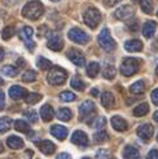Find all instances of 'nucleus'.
Returning <instances> with one entry per match:
<instances>
[{
  "label": "nucleus",
  "instance_id": "f257e3e1",
  "mask_svg": "<svg viewBox=\"0 0 158 159\" xmlns=\"http://www.w3.org/2000/svg\"><path fill=\"white\" fill-rule=\"evenodd\" d=\"M44 13V7L39 0H31L22 9V16L26 17L27 20L35 21L38 18H40Z\"/></svg>",
  "mask_w": 158,
  "mask_h": 159
},
{
  "label": "nucleus",
  "instance_id": "f03ea898",
  "mask_svg": "<svg viewBox=\"0 0 158 159\" xmlns=\"http://www.w3.org/2000/svg\"><path fill=\"white\" fill-rule=\"evenodd\" d=\"M66 78H67V73L61 69L58 66H54L49 70L48 76H47V80H48L49 84L52 85H61L66 82Z\"/></svg>",
  "mask_w": 158,
  "mask_h": 159
},
{
  "label": "nucleus",
  "instance_id": "7ed1b4c3",
  "mask_svg": "<svg viewBox=\"0 0 158 159\" xmlns=\"http://www.w3.org/2000/svg\"><path fill=\"white\" fill-rule=\"evenodd\" d=\"M97 40H99L100 47L106 52H113L117 48V44L114 42V39L112 38V35H110V31L108 29H102L101 30V33L99 34Z\"/></svg>",
  "mask_w": 158,
  "mask_h": 159
},
{
  "label": "nucleus",
  "instance_id": "20e7f679",
  "mask_svg": "<svg viewBox=\"0 0 158 159\" xmlns=\"http://www.w3.org/2000/svg\"><path fill=\"white\" fill-rule=\"evenodd\" d=\"M83 21L88 27L95 29L101 21V13L96 8H88L83 14Z\"/></svg>",
  "mask_w": 158,
  "mask_h": 159
},
{
  "label": "nucleus",
  "instance_id": "39448f33",
  "mask_svg": "<svg viewBox=\"0 0 158 159\" xmlns=\"http://www.w3.org/2000/svg\"><path fill=\"white\" fill-rule=\"evenodd\" d=\"M139 67H140V63L136 58H126L122 65H121V73L122 75L124 76H132L133 74H136L139 71Z\"/></svg>",
  "mask_w": 158,
  "mask_h": 159
},
{
  "label": "nucleus",
  "instance_id": "423d86ee",
  "mask_svg": "<svg viewBox=\"0 0 158 159\" xmlns=\"http://www.w3.org/2000/svg\"><path fill=\"white\" fill-rule=\"evenodd\" d=\"M69 39L77 44H87L90 42L88 34H86L83 30L78 29V27H74L69 31Z\"/></svg>",
  "mask_w": 158,
  "mask_h": 159
},
{
  "label": "nucleus",
  "instance_id": "0eeeda50",
  "mask_svg": "<svg viewBox=\"0 0 158 159\" xmlns=\"http://www.w3.org/2000/svg\"><path fill=\"white\" fill-rule=\"evenodd\" d=\"M33 34H34V30L31 29L30 26H25V27H22V29L20 30V33H18L20 38L22 39L23 42H25V44H26V47L29 48V51H30V52L35 48V43H34L33 40H31V36H33Z\"/></svg>",
  "mask_w": 158,
  "mask_h": 159
},
{
  "label": "nucleus",
  "instance_id": "6e6552de",
  "mask_svg": "<svg viewBox=\"0 0 158 159\" xmlns=\"http://www.w3.org/2000/svg\"><path fill=\"white\" fill-rule=\"evenodd\" d=\"M133 14H135V9H133V7H131V5L119 7V8H118V9L114 12L115 18L122 20V21H126V20L131 18Z\"/></svg>",
  "mask_w": 158,
  "mask_h": 159
},
{
  "label": "nucleus",
  "instance_id": "1a4fd4ad",
  "mask_svg": "<svg viewBox=\"0 0 158 159\" xmlns=\"http://www.w3.org/2000/svg\"><path fill=\"white\" fill-rule=\"evenodd\" d=\"M67 58L72 61L74 65H77L79 67L84 66V63H86L84 56L81 52H79V51H77V49H69L67 51Z\"/></svg>",
  "mask_w": 158,
  "mask_h": 159
},
{
  "label": "nucleus",
  "instance_id": "9d476101",
  "mask_svg": "<svg viewBox=\"0 0 158 159\" xmlns=\"http://www.w3.org/2000/svg\"><path fill=\"white\" fill-rule=\"evenodd\" d=\"M47 45H48V48L54 51V52H58L62 49V47H64V42H62V39L60 35H56V34H52L49 38H48V42H47Z\"/></svg>",
  "mask_w": 158,
  "mask_h": 159
},
{
  "label": "nucleus",
  "instance_id": "9b49d317",
  "mask_svg": "<svg viewBox=\"0 0 158 159\" xmlns=\"http://www.w3.org/2000/svg\"><path fill=\"white\" fill-rule=\"evenodd\" d=\"M72 142L74 145L84 148V146L88 145V137H87V134L83 131H75L72 134Z\"/></svg>",
  "mask_w": 158,
  "mask_h": 159
},
{
  "label": "nucleus",
  "instance_id": "f8f14e48",
  "mask_svg": "<svg viewBox=\"0 0 158 159\" xmlns=\"http://www.w3.org/2000/svg\"><path fill=\"white\" fill-rule=\"evenodd\" d=\"M136 133H137V136L140 139H143L144 141H148V140H151L152 136H153V127L151 124H141L137 128Z\"/></svg>",
  "mask_w": 158,
  "mask_h": 159
},
{
  "label": "nucleus",
  "instance_id": "ddd939ff",
  "mask_svg": "<svg viewBox=\"0 0 158 159\" xmlns=\"http://www.w3.org/2000/svg\"><path fill=\"white\" fill-rule=\"evenodd\" d=\"M93 111H95V104L90 100L84 101L83 104L79 106V115H81V119H84L87 116H90Z\"/></svg>",
  "mask_w": 158,
  "mask_h": 159
},
{
  "label": "nucleus",
  "instance_id": "4468645a",
  "mask_svg": "<svg viewBox=\"0 0 158 159\" xmlns=\"http://www.w3.org/2000/svg\"><path fill=\"white\" fill-rule=\"evenodd\" d=\"M110 123H112L113 128H114L115 131H118V132H124V131H127V128H128L127 122H126L124 119H123L122 116H119V115L113 116L112 120H110Z\"/></svg>",
  "mask_w": 158,
  "mask_h": 159
},
{
  "label": "nucleus",
  "instance_id": "2eb2a0df",
  "mask_svg": "<svg viewBox=\"0 0 158 159\" xmlns=\"http://www.w3.org/2000/svg\"><path fill=\"white\" fill-rule=\"evenodd\" d=\"M51 134L52 136H54L57 140H65L66 136H67V129L66 127L64 125H60V124H54L51 127Z\"/></svg>",
  "mask_w": 158,
  "mask_h": 159
},
{
  "label": "nucleus",
  "instance_id": "dca6fc26",
  "mask_svg": "<svg viewBox=\"0 0 158 159\" xmlns=\"http://www.w3.org/2000/svg\"><path fill=\"white\" fill-rule=\"evenodd\" d=\"M38 146H39V149H40V152L43 154H45V155H51V154H53L54 152H56V145H54L53 142L49 141V140L40 141L38 144Z\"/></svg>",
  "mask_w": 158,
  "mask_h": 159
},
{
  "label": "nucleus",
  "instance_id": "f3484780",
  "mask_svg": "<svg viewBox=\"0 0 158 159\" xmlns=\"http://www.w3.org/2000/svg\"><path fill=\"white\" fill-rule=\"evenodd\" d=\"M27 94L29 93L26 92V89L22 88L21 85H12L11 89H9V96L13 100H21L23 97H26Z\"/></svg>",
  "mask_w": 158,
  "mask_h": 159
},
{
  "label": "nucleus",
  "instance_id": "a211bd4d",
  "mask_svg": "<svg viewBox=\"0 0 158 159\" xmlns=\"http://www.w3.org/2000/svg\"><path fill=\"white\" fill-rule=\"evenodd\" d=\"M124 49L127 52H140L143 49V43H141L139 39H131L124 43Z\"/></svg>",
  "mask_w": 158,
  "mask_h": 159
},
{
  "label": "nucleus",
  "instance_id": "6ab92c4d",
  "mask_svg": "<svg viewBox=\"0 0 158 159\" xmlns=\"http://www.w3.org/2000/svg\"><path fill=\"white\" fill-rule=\"evenodd\" d=\"M40 116H42V119H43L44 122H51L52 119H53V116H54L53 107L51 105H48V104L43 105L42 109H40Z\"/></svg>",
  "mask_w": 158,
  "mask_h": 159
},
{
  "label": "nucleus",
  "instance_id": "aec40b11",
  "mask_svg": "<svg viewBox=\"0 0 158 159\" xmlns=\"http://www.w3.org/2000/svg\"><path fill=\"white\" fill-rule=\"evenodd\" d=\"M156 29H157V23L154 21H146L143 26V35L148 39L153 38V35L156 33Z\"/></svg>",
  "mask_w": 158,
  "mask_h": 159
},
{
  "label": "nucleus",
  "instance_id": "412c9836",
  "mask_svg": "<svg viewBox=\"0 0 158 159\" xmlns=\"http://www.w3.org/2000/svg\"><path fill=\"white\" fill-rule=\"evenodd\" d=\"M7 145L9 146L11 149L18 150V149L23 148V140L21 137H18V136H9L7 139Z\"/></svg>",
  "mask_w": 158,
  "mask_h": 159
},
{
  "label": "nucleus",
  "instance_id": "4be33fe9",
  "mask_svg": "<svg viewBox=\"0 0 158 159\" xmlns=\"http://www.w3.org/2000/svg\"><path fill=\"white\" fill-rule=\"evenodd\" d=\"M123 158L124 159H140V153L136 148L127 145L123 150Z\"/></svg>",
  "mask_w": 158,
  "mask_h": 159
},
{
  "label": "nucleus",
  "instance_id": "5701e85b",
  "mask_svg": "<svg viewBox=\"0 0 158 159\" xmlns=\"http://www.w3.org/2000/svg\"><path fill=\"white\" fill-rule=\"evenodd\" d=\"M115 104V100H114V96H113V93H110V92H104L102 93V96H101V105L106 107V109H110V107H113Z\"/></svg>",
  "mask_w": 158,
  "mask_h": 159
},
{
  "label": "nucleus",
  "instance_id": "b1692460",
  "mask_svg": "<svg viewBox=\"0 0 158 159\" xmlns=\"http://www.w3.org/2000/svg\"><path fill=\"white\" fill-rule=\"evenodd\" d=\"M72 116H73L72 110L67 109V107H61L57 111V118L62 122H69L70 119H72Z\"/></svg>",
  "mask_w": 158,
  "mask_h": 159
},
{
  "label": "nucleus",
  "instance_id": "393cba45",
  "mask_svg": "<svg viewBox=\"0 0 158 159\" xmlns=\"http://www.w3.org/2000/svg\"><path fill=\"white\" fill-rule=\"evenodd\" d=\"M86 71H87V75H88L90 78H96L99 71H100V65L97 62H91V63H88Z\"/></svg>",
  "mask_w": 158,
  "mask_h": 159
},
{
  "label": "nucleus",
  "instance_id": "a878e982",
  "mask_svg": "<svg viewBox=\"0 0 158 159\" xmlns=\"http://www.w3.org/2000/svg\"><path fill=\"white\" fill-rule=\"evenodd\" d=\"M12 127V119L8 116L0 118V133H5L11 129Z\"/></svg>",
  "mask_w": 158,
  "mask_h": 159
},
{
  "label": "nucleus",
  "instance_id": "bb28decb",
  "mask_svg": "<svg viewBox=\"0 0 158 159\" xmlns=\"http://www.w3.org/2000/svg\"><path fill=\"white\" fill-rule=\"evenodd\" d=\"M144 91H145V84L143 80H137L130 87V92L133 94H141Z\"/></svg>",
  "mask_w": 158,
  "mask_h": 159
},
{
  "label": "nucleus",
  "instance_id": "cd10ccee",
  "mask_svg": "<svg viewBox=\"0 0 158 159\" xmlns=\"http://www.w3.org/2000/svg\"><path fill=\"white\" fill-rule=\"evenodd\" d=\"M148 111H149V105L144 102V104H140L133 109V115L135 116H144L148 114Z\"/></svg>",
  "mask_w": 158,
  "mask_h": 159
},
{
  "label": "nucleus",
  "instance_id": "c85d7f7f",
  "mask_svg": "<svg viewBox=\"0 0 158 159\" xmlns=\"http://www.w3.org/2000/svg\"><path fill=\"white\" fill-rule=\"evenodd\" d=\"M36 66L40 70L45 71V70H49L52 67V63H51L49 60H47V58H44L40 56V57H38V60H36Z\"/></svg>",
  "mask_w": 158,
  "mask_h": 159
},
{
  "label": "nucleus",
  "instance_id": "c756f323",
  "mask_svg": "<svg viewBox=\"0 0 158 159\" xmlns=\"http://www.w3.org/2000/svg\"><path fill=\"white\" fill-rule=\"evenodd\" d=\"M14 128L17 131H20V132H23V133H26V132L30 131L29 124L25 120H22V119H17V120L14 122Z\"/></svg>",
  "mask_w": 158,
  "mask_h": 159
},
{
  "label": "nucleus",
  "instance_id": "7c9ffc66",
  "mask_svg": "<svg viewBox=\"0 0 158 159\" xmlns=\"http://www.w3.org/2000/svg\"><path fill=\"white\" fill-rule=\"evenodd\" d=\"M70 85H72V88H74V89H77V91H83V89L86 88V84L83 83L82 79L78 78V76H75V78L72 79V82H70Z\"/></svg>",
  "mask_w": 158,
  "mask_h": 159
},
{
  "label": "nucleus",
  "instance_id": "2f4dec72",
  "mask_svg": "<svg viewBox=\"0 0 158 159\" xmlns=\"http://www.w3.org/2000/svg\"><path fill=\"white\" fill-rule=\"evenodd\" d=\"M105 124H106V119L104 116H97V118H95L92 122H90V125L92 128H97V129L102 128Z\"/></svg>",
  "mask_w": 158,
  "mask_h": 159
},
{
  "label": "nucleus",
  "instance_id": "473e14b6",
  "mask_svg": "<svg viewBox=\"0 0 158 159\" xmlns=\"http://www.w3.org/2000/svg\"><path fill=\"white\" fill-rule=\"evenodd\" d=\"M42 100V94L39 93H29L27 96L25 97V101L30 105H34V104H38L39 101Z\"/></svg>",
  "mask_w": 158,
  "mask_h": 159
},
{
  "label": "nucleus",
  "instance_id": "72a5a7b5",
  "mask_svg": "<svg viewBox=\"0 0 158 159\" xmlns=\"http://www.w3.org/2000/svg\"><path fill=\"white\" fill-rule=\"evenodd\" d=\"M108 139H109V136H108V133L105 131H99V132H96L93 134V140H95V142H97V144L108 141Z\"/></svg>",
  "mask_w": 158,
  "mask_h": 159
},
{
  "label": "nucleus",
  "instance_id": "f704fd0d",
  "mask_svg": "<svg viewBox=\"0 0 158 159\" xmlns=\"http://www.w3.org/2000/svg\"><path fill=\"white\" fill-rule=\"evenodd\" d=\"M115 73H117L115 67H114L113 65H108V66L104 69V71H102V75H104L105 79H113V78L115 76Z\"/></svg>",
  "mask_w": 158,
  "mask_h": 159
},
{
  "label": "nucleus",
  "instance_id": "c9c22d12",
  "mask_svg": "<svg viewBox=\"0 0 158 159\" xmlns=\"http://www.w3.org/2000/svg\"><path fill=\"white\" fill-rule=\"evenodd\" d=\"M35 79H36V73L33 71V70H27V71H25V73L22 74V80L26 82V83L34 82Z\"/></svg>",
  "mask_w": 158,
  "mask_h": 159
},
{
  "label": "nucleus",
  "instance_id": "e433bc0d",
  "mask_svg": "<svg viewBox=\"0 0 158 159\" xmlns=\"http://www.w3.org/2000/svg\"><path fill=\"white\" fill-rule=\"evenodd\" d=\"M2 73L5 76H16V75H17V69H16L14 66L7 65V66H3L2 67Z\"/></svg>",
  "mask_w": 158,
  "mask_h": 159
},
{
  "label": "nucleus",
  "instance_id": "4c0bfd02",
  "mask_svg": "<svg viewBox=\"0 0 158 159\" xmlns=\"http://www.w3.org/2000/svg\"><path fill=\"white\" fill-rule=\"evenodd\" d=\"M141 5V9H143L144 13H152L153 11V3H152V0H143V2L140 3Z\"/></svg>",
  "mask_w": 158,
  "mask_h": 159
},
{
  "label": "nucleus",
  "instance_id": "58836bf2",
  "mask_svg": "<svg viewBox=\"0 0 158 159\" xmlns=\"http://www.w3.org/2000/svg\"><path fill=\"white\" fill-rule=\"evenodd\" d=\"M60 98L62 101H65V102H72L77 98V96L73 93V92H69V91H65V92H62L60 93Z\"/></svg>",
  "mask_w": 158,
  "mask_h": 159
},
{
  "label": "nucleus",
  "instance_id": "ea45409f",
  "mask_svg": "<svg viewBox=\"0 0 158 159\" xmlns=\"http://www.w3.org/2000/svg\"><path fill=\"white\" fill-rule=\"evenodd\" d=\"M23 115H25V118L27 119V120H30L31 123L38 122V114H36L35 110H26L25 113H23Z\"/></svg>",
  "mask_w": 158,
  "mask_h": 159
},
{
  "label": "nucleus",
  "instance_id": "a19ab883",
  "mask_svg": "<svg viewBox=\"0 0 158 159\" xmlns=\"http://www.w3.org/2000/svg\"><path fill=\"white\" fill-rule=\"evenodd\" d=\"M2 35H3V39H5V40L11 39V38L14 35V27H13V26H7V27H4Z\"/></svg>",
  "mask_w": 158,
  "mask_h": 159
},
{
  "label": "nucleus",
  "instance_id": "79ce46f5",
  "mask_svg": "<svg viewBox=\"0 0 158 159\" xmlns=\"http://www.w3.org/2000/svg\"><path fill=\"white\" fill-rule=\"evenodd\" d=\"M151 97H152V101H153V104L158 106V88L153 89L152 94H151Z\"/></svg>",
  "mask_w": 158,
  "mask_h": 159
},
{
  "label": "nucleus",
  "instance_id": "37998d69",
  "mask_svg": "<svg viewBox=\"0 0 158 159\" xmlns=\"http://www.w3.org/2000/svg\"><path fill=\"white\" fill-rule=\"evenodd\" d=\"M148 159H158V150L157 149H152L148 154Z\"/></svg>",
  "mask_w": 158,
  "mask_h": 159
},
{
  "label": "nucleus",
  "instance_id": "c03bdc74",
  "mask_svg": "<svg viewBox=\"0 0 158 159\" xmlns=\"http://www.w3.org/2000/svg\"><path fill=\"white\" fill-rule=\"evenodd\" d=\"M122 0H104V4L106 5V7H114V5H117L118 3H121Z\"/></svg>",
  "mask_w": 158,
  "mask_h": 159
},
{
  "label": "nucleus",
  "instance_id": "a18cd8bd",
  "mask_svg": "<svg viewBox=\"0 0 158 159\" xmlns=\"http://www.w3.org/2000/svg\"><path fill=\"white\" fill-rule=\"evenodd\" d=\"M96 157H97V159H105L108 157V152L106 150H99Z\"/></svg>",
  "mask_w": 158,
  "mask_h": 159
},
{
  "label": "nucleus",
  "instance_id": "49530a36",
  "mask_svg": "<svg viewBox=\"0 0 158 159\" xmlns=\"http://www.w3.org/2000/svg\"><path fill=\"white\" fill-rule=\"evenodd\" d=\"M4 101H5V97H4V92L0 91V110L4 107Z\"/></svg>",
  "mask_w": 158,
  "mask_h": 159
},
{
  "label": "nucleus",
  "instance_id": "de8ad7c7",
  "mask_svg": "<svg viewBox=\"0 0 158 159\" xmlns=\"http://www.w3.org/2000/svg\"><path fill=\"white\" fill-rule=\"evenodd\" d=\"M56 159H72V157L67 153H61V154H58V157Z\"/></svg>",
  "mask_w": 158,
  "mask_h": 159
},
{
  "label": "nucleus",
  "instance_id": "09e8293b",
  "mask_svg": "<svg viewBox=\"0 0 158 159\" xmlns=\"http://www.w3.org/2000/svg\"><path fill=\"white\" fill-rule=\"evenodd\" d=\"M31 155H33V153H31L30 150H27V152L22 155V158H21V159H31Z\"/></svg>",
  "mask_w": 158,
  "mask_h": 159
},
{
  "label": "nucleus",
  "instance_id": "8fccbe9b",
  "mask_svg": "<svg viewBox=\"0 0 158 159\" xmlns=\"http://www.w3.org/2000/svg\"><path fill=\"white\" fill-rule=\"evenodd\" d=\"M91 94H92V96H95V97H96V96H99V89H96V88H92V91H91Z\"/></svg>",
  "mask_w": 158,
  "mask_h": 159
},
{
  "label": "nucleus",
  "instance_id": "3c124183",
  "mask_svg": "<svg viewBox=\"0 0 158 159\" xmlns=\"http://www.w3.org/2000/svg\"><path fill=\"white\" fill-rule=\"evenodd\" d=\"M153 48L158 51V36L156 38V40H154V43H153Z\"/></svg>",
  "mask_w": 158,
  "mask_h": 159
},
{
  "label": "nucleus",
  "instance_id": "603ef678",
  "mask_svg": "<svg viewBox=\"0 0 158 159\" xmlns=\"http://www.w3.org/2000/svg\"><path fill=\"white\" fill-rule=\"evenodd\" d=\"M153 119H154V120L158 123V111H156V113H154V115H153Z\"/></svg>",
  "mask_w": 158,
  "mask_h": 159
},
{
  "label": "nucleus",
  "instance_id": "864d4df0",
  "mask_svg": "<svg viewBox=\"0 0 158 159\" xmlns=\"http://www.w3.org/2000/svg\"><path fill=\"white\" fill-rule=\"evenodd\" d=\"M3 57H4V51H3L2 48H0V61L3 60Z\"/></svg>",
  "mask_w": 158,
  "mask_h": 159
},
{
  "label": "nucleus",
  "instance_id": "5fc2aeb1",
  "mask_svg": "<svg viewBox=\"0 0 158 159\" xmlns=\"http://www.w3.org/2000/svg\"><path fill=\"white\" fill-rule=\"evenodd\" d=\"M4 152V146H3V144H2V142H0V154H2Z\"/></svg>",
  "mask_w": 158,
  "mask_h": 159
},
{
  "label": "nucleus",
  "instance_id": "6e6d98bb",
  "mask_svg": "<svg viewBox=\"0 0 158 159\" xmlns=\"http://www.w3.org/2000/svg\"><path fill=\"white\" fill-rule=\"evenodd\" d=\"M132 2H133V3H141L143 0H132Z\"/></svg>",
  "mask_w": 158,
  "mask_h": 159
},
{
  "label": "nucleus",
  "instance_id": "4d7b16f0",
  "mask_svg": "<svg viewBox=\"0 0 158 159\" xmlns=\"http://www.w3.org/2000/svg\"><path fill=\"white\" fill-rule=\"evenodd\" d=\"M3 84H4V80H3L2 78H0V85H3Z\"/></svg>",
  "mask_w": 158,
  "mask_h": 159
},
{
  "label": "nucleus",
  "instance_id": "13d9d810",
  "mask_svg": "<svg viewBox=\"0 0 158 159\" xmlns=\"http://www.w3.org/2000/svg\"><path fill=\"white\" fill-rule=\"evenodd\" d=\"M156 74H157V76H158V66H157V69H156Z\"/></svg>",
  "mask_w": 158,
  "mask_h": 159
},
{
  "label": "nucleus",
  "instance_id": "bf43d9fd",
  "mask_svg": "<svg viewBox=\"0 0 158 159\" xmlns=\"http://www.w3.org/2000/svg\"><path fill=\"white\" fill-rule=\"evenodd\" d=\"M51 2H60V0H51Z\"/></svg>",
  "mask_w": 158,
  "mask_h": 159
},
{
  "label": "nucleus",
  "instance_id": "052dcab7",
  "mask_svg": "<svg viewBox=\"0 0 158 159\" xmlns=\"http://www.w3.org/2000/svg\"><path fill=\"white\" fill-rule=\"evenodd\" d=\"M82 159H91V158H82Z\"/></svg>",
  "mask_w": 158,
  "mask_h": 159
},
{
  "label": "nucleus",
  "instance_id": "680f3d73",
  "mask_svg": "<svg viewBox=\"0 0 158 159\" xmlns=\"http://www.w3.org/2000/svg\"><path fill=\"white\" fill-rule=\"evenodd\" d=\"M157 141H158V134H157Z\"/></svg>",
  "mask_w": 158,
  "mask_h": 159
},
{
  "label": "nucleus",
  "instance_id": "e2e57ef3",
  "mask_svg": "<svg viewBox=\"0 0 158 159\" xmlns=\"http://www.w3.org/2000/svg\"><path fill=\"white\" fill-rule=\"evenodd\" d=\"M157 14H158V12H157Z\"/></svg>",
  "mask_w": 158,
  "mask_h": 159
}]
</instances>
